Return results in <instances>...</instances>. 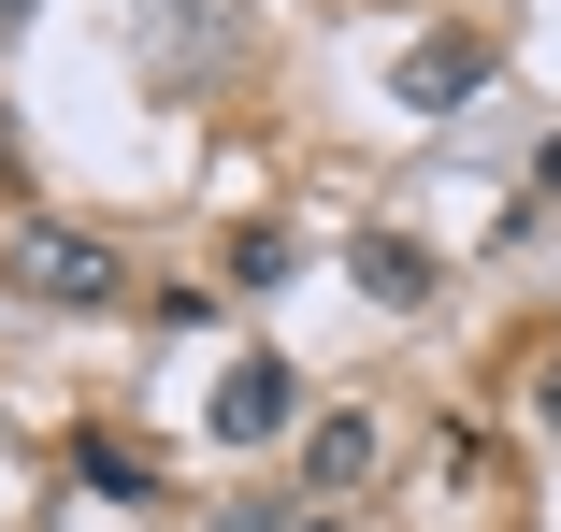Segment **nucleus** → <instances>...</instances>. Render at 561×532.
Segmentation results:
<instances>
[{
  "label": "nucleus",
  "mask_w": 561,
  "mask_h": 532,
  "mask_svg": "<svg viewBox=\"0 0 561 532\" xmlns=\"http://www.w3.org/2000/svg\"><path fill=\"white\" fill-rule=\"evenodd\" d=\"M0 288H30V302H116V245L101 231H0Z\"/></svg>",
  "instance_id": "1"
},
{
  "label": "nucleus",
  "mask_w": 561,
  "mask_h": 532,
  "mask_svg": "<svg viewBox=\"0 0 561 532\" xmlns=\"http://www.w3.org/2000/svg\"><path fill=\"white\" fill-rule=\"evenodd\" d=\"M490 30H432L417 58H403V101H417V116H461V101H490Z\"/></svg>",
  "instance_id": "2"
},
{
  "label": "nucleus",
  "mask_w": 561,
  "mask_h": 532,
  "mask_svg": "<svg viewBox=\"0 0 561 532\" xmlns=\"http://www.w3.org/2000/svg\"><path fill=\"white\" fill-rule=\"evenodd\" d=\"M288 403H302V389H288V360H231L202 417H216V447H274V432H288Z\"/></svg>",
  "instance_id": "3"
},
{
  "label": "nucleus",
  "mask_w": 561,
  "mask_h": 532,
  "mask_svg": "<svg viewBox=\"0 0 561 532\" xmlns=\"http://www.w3.org/2000/svg\"><path fill=\"white\" fill-rule=\"evenodd\" d=\"M346 274H360L375 302H432V245H417V231H346Z\"/></svg>",
  "instance_id": "4"
},
{
  "label": "nucleus",
  "mask_w": 561,
  "mask_h": 532,
  "mask_svg": "<svg viewBox=\"0 0 561 532\" xmlns=\"http://www.w3.org/2000/svg\"><path fill=\"white\" fill-rule=\"evenodd\" d=\"M302 475H317V489H360V475H375V417H360V403H346V417H317Z\"/></svg>",
  "instance_id": "5"
},
{
  "label": "nucleus",
  "mask_w": 561,
  "mask_h": 532,
  "mask_svg": "<svg viewBox=\"0 0 561 532\" xmlns=\"http://www.w3.org/2000/svg\"><path fill=\"white\" fill-rule=\"evenodd\" d=\"M72 475H87V489H116V504H145V489H159L130 432H87V447H72Z\"/></svg>",
  "instance_id": "6"
},
{
  "label": "nucleus",
  "mask_w": 561,
  "mask_h": 532,
  "mask_svg": "<svg viewBox=\"0 0 561 532\" xmlns=\"http://www.w3.org/2000/svg\"><path fill=\"white\" fill-rule=\"evenodd\" d=\"M533 201H561V144H547V159H533Z\"/></svg>",
  "instance_id": "7"
},
{
  "label": "nucleus",
  "mask_w": 561,
  "mask_h": 532,
  "mask_svg": "<svg viewBox=\"0 0 561 532\" xmlns=\"http://www.w3.org/2000/svg\"><path fill=\"white\" fill-rule=\"evenodd\" d=\"M30 15H44V0H0V44H15V30H30Z\"/></svg>",
  "instance_id": "8"
},
{
  "label": "nucleus",
  "mask_w": 561,
  "mask_h": 532,
  "mask_svg": "<svg viewBox=\"0 0 561 532\" xmlns=\"http://www.w3.org/2000/svg\"><path fill=\"white\" fill-rule=\"evenodd\" d=\"M216 532H260V504H231V518H216Z\"/></svg>",
  "instance_id": "9"
},
{
  "label": "nucleus",
  "mask_w": 561,
  "mask_h": 532,
  "mask_svg": "<svg viewBox=\"0 0 561 532\" xmlns=\"http://www.w3.org/2000/svg\"><path fill=\"white\" fill-rule=\"evenodd\" d=\"M547 417H561V374H547Z\"/></svg>",
  "instance_id": "10"
},
{
  "label": "nucleus",
  "mask_w": 561,
  "mask_h": 532,
  "mask_svg": "<svg viewBox=\"0 0 561 532\" xmlns=\"http://www.w3.org/2000/svg\"><path fill=\"white\" fill-rule=\"evenodd\" d=\"M302 532H317V518H302Z\"/></svg>",
  "instance_id": "11"
}]
</instances>
